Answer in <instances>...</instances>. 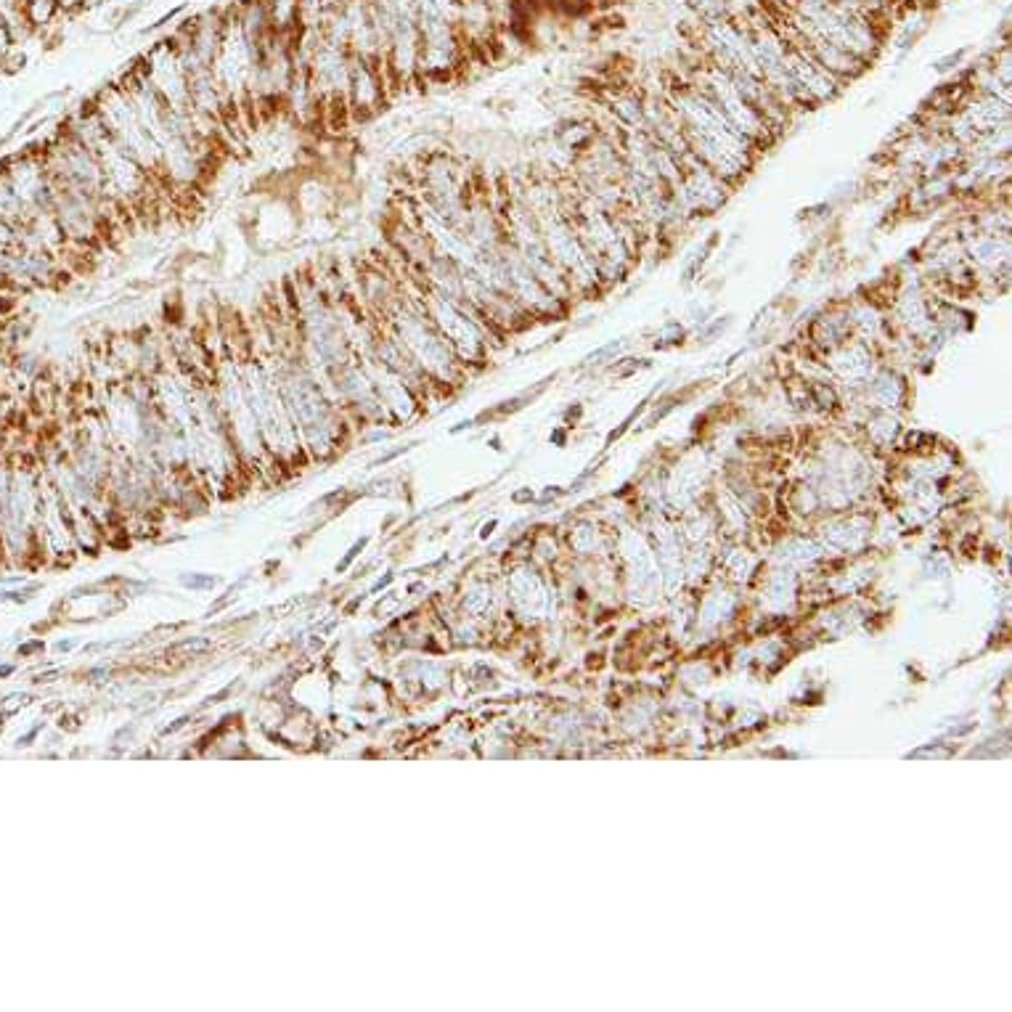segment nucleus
I'll return each mask as SVG.
<instances>
[{"label": "nucleus", "mask_w": 1012, "mask_h": 1012, "mask_svg": "<svg viewBox=\"0 0 1012 1012\" xmlns=\"http://www.w3.org/2000/svg\"><path fill=\"white\" fill-rule=\"evenodd\" d=\"M965 56V51H957L954 56H949V59H941L938 61V69H949V67H957V61Z\"/></svg>", "instance_id": "obj_6"}, {"label": "nucleus", "mask_w": 1012, "mask_h": 1012, "mask_svg": "<svg viewBox=\"0 0 1012 1012\" xmlns=\"http://www.w3.org/2000/svg\"><path fill=\"white\" fill-rule=\"evenodd\" d=\"M11 48H14V40H11V35H8L6 22H3V16H0V59H3V56L11 51Z\"/></svg>", "instance_id": "obj_4"}, {"label": "nucleus", "mask_w": 1012, "mask_h": 1012, "mask_svg": "<svg viewBox=\"0 0 1012 1012\" xmlns=\"http://www.w3.org/2000/svg\"><path fill=\"white\" fill-rule=\"evenodd\" d=\"M689 6L697 14V19L703 24L710 22H724V19H732V3L729 0H689Z\"/></svg>", "instance_id": "obj_3"}, {"label": "nucleus", "mask_w": 1012, "mask_h": 1012, "mask_svg": "<svg viewBox=\"0 0 1012 1012\" xmlns=\"http://www.w3.org/2000/svg\"><path fill=\"white\" fill-rule=\"evenodd\" d=\"M56 8H59V14L69 16L75 11H83V0H56Z\"/></svg>", "instance_id": "obj_5"}, {"label": "nucleus", "mask_w": 1012, "mask_h": 1012, "mask_svg": "<svg viewBox=\"0 0 1012 1012\" xmlns=\"http://www.w3.org/2000/svg\"><path fill=\"white\" fill-rule=\"evenodd\" d=\"M851 316H824L816 321L814 326V340L827 348V353L835 348H840L843 342H848V334H851Z\"/></svg>", "instance_id": "obj_1"}, {"label": "nucleus", "mask_w": 1012, "mask_h": 1012, "mask_svg": "<svg viewBox=\"0 0 1012 1012\" xmlns=\"http://www.w3.org/2000/svg\"><path fill=\"white\" fill-rule=\"evenodd\" d=\"M104 3H106V0H83V8H88V11H91V8L104 6Z\"/></svg>", "instance_id": "obj_8"}, {"label": "nucleus", "mask_w": 1012, "mask_h": 1012, "mask_svg": "<svg viewBox=\"0 0 1012 1012\" xmlns=\"http://www.w3.org/2000/svg\"><path fill=\"white\" fill-rule=\"evenodd\" d=\"M22 6V0H0V14H6V11H14V8Z\"/></svg>", "instance_id": "obj_7"}, {"label": "nucleus", "mask_w": 1012, "mask_h": 1012, "mask_svg": "<svg viewBox=\"0 0 1012 1012\" xmlns=\"http://www.w3.org/2000/svg\"><path fill=\"white\" fill-rule=\"evenodd\" d=\"M1007 242H999L997 234L989 236H978L975 242H970V257H973L978 265H986V268H997L999 260H1007V255H999V247H1005Z\"/></svg>", "instance_id": "obj_2"}]
</instances>
